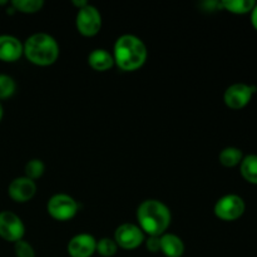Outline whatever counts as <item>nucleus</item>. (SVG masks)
<instances>
[{"label":"nucleus","mask_w":257,"mask_h":257,"mask_svg":"<svg viewBox=\"0 0 257 257\" xmlns=\"http://www.w3.org/2000/svg\"><path fill=\"white\" fill-rule=\"evenodd\" d=\"M88 64L97 72H107L114 65V59L105 49H94L88 55Z\"/></svg>","instance_id":"14"},{"label":"nucleus","mask_w":257,"mask_h":257,"mask_svg":"<svg viewBox=\"0 0 257 257\" xmlns=\"http://www.w3.org/2000/svg\"><path fill=\"white\" fill-rule=\"evenodd\" d=\"M246 205L242 197L237 195H226L216 202L213 212L222 221H236L245 213Z\"/></svg>","instance_id":"6"},{"label":"nucleus","mask_w":257,"mask_h":257,"mask_svg":"<svg viewBox=\"0 0 257 257\" xmlns=\"http://www.w3.org/2000/svg\"><path fill=\"white\" fill-rule=\"evenodd\" d=\"M24 55L30 63L39 67L54 64L59 57V45L52 35L47 33H37L25 40Z\"/></svg>","instance_id":"3"},{"label":"nucleus","mask_w":257,"mask_h":257,"mask_svg":"<svg viewBox=\"0 0 257 257\" xmlns=\"http://www.w3.org/2000/svg\"><path fill=\"white\" fill-rule=\"evenodd\" d=\"M114 64L123 72H135L145 65L148 50L143 40L132 34H124L118 38L113 47Z\"/></svg>","instance_id":"1"},{"label":"nucleus","mask_w":257,"mask_h":257,"mask_svg":"<svg viewBox=\"0 0 257 257\" xmlns=\"http://www.w3.org/2000/svg\"><path fill=\"white\" fill-rule=\"evenodd\" d=\"M256 93L255 85H248L245 83H236L230 85L225 90L223 102L231 109H242L250 103L252 95Z\"/></svg>","instance_id":"8"},{"label":"nucleus","mask_w":257,"mask_h":257,"mask_svg":"<svg viewBox=\"0 0 257 257\" xmlns=\"http://www.w3.org/2000/svg\"><path fill=\"white\" fill-rule=\"evenodd\" d=\"M255 5V0H223V2H221V7L223 9L237 15L251 13Z\"/></svg>","instance_id":"16"},{"label":"nucleus","mask_w":257,"mask_h":257,"mask_svg":"<svg viewBox=\"0 0 257 257\" xmlns=\"http://www.w3.org/2000/svg\"><path fill=\"white\" fill-rule=\"evenodd\" d=\"M14 251L17 257H35V251L29 242L20 240L14 243Z\"/></svg>","instance_id":"22"},{"label":"nucleus","mask_w":257,"mask_h":257,"mask_svg":"<svg viewBox=\"0 0 257 257\" xmlns=\"http://www.w3.org/2000/svg\"><path fill=\"white\" fill-rule=\"evenodd\" d=\"M138 227L145 235L161 237L170 227L171 211L158 200H146L137 208Z\"/></svg>","instance_id":"2"},{"label":"nucleus","mask_w":257,"mask_h":257,"mask_svg":"<svg viewBox=\"0 0 257 257\" xmlns=\"http://www.w3.org/2000/svg\"><path fill=\"white\" fill-rule=\"evenodd\" d=\"M97 240L89 233H79L68 242V253L70 257H92L95 253Z\"/></svg>","instance_id":"11"},{"label":"nucleus","mask_w":257,"mask_h":257,"mask_svg":"<svg viewBox=\"0 0 257 257\" xmlns=\"http://www.w3.org/2000/svg\"><path fill=\"white\" fill-rule=\"evenodd\" d=\"M47 211L52 218L57 221H69L78 213V203L65 193H58L48 201Z\"/></svg>","instance_id":"4"},{"label":"nucleus","mask_w":257,"mask_h":257,"mask_svg":"<svg viewBox=\"0 0 257 257\" xmlns=\"http://www.w3.org/2000/svg\"><path fill=\"white\" fill-rule=\"evenodd\" d=\"M242 151L238 150V148L236 147L223 148L220 152V155H218V161H220V163L223 167L227 168L238 166L241 163V161H242Z\"/></svg>","instance_id":"17"},{"label":"nucleus","mask_w":257,"mask_h":257,"mask_svg":"<svg viewBox=\"0 0 257 257\" xmlns=\"http://www.w3.org/2000/svg\"><path fill=\"white\" fill-rule=\"evenodd\" d=\"M13 9L17 12L24 13V14H34L42 10L44 7L43 0H13Z\"/></svg>","instance_id":"18"},{"label":"nucleus","mask_w":257,"mask_h":257,"mask_svg":"<svg viewBox=\"0 0 257 257\" xmlns=\"http://www.w3.org/2000/svg\"><path fill=\"white\" fill-rule=\"evenodd\" d=\"M146 241V246H147V250L150 252H158L161 250V243H160V237L157 236H148L147 240Z\"/></svg>","instance_id":"23"},{"label":"nucleus","mask_w":257,"mask_h":257,"mask_svg":"<svg viewBox=\"0 0 257 257\" xmlns=\"http://www.w3.org/2000/svg\"><path fill=\"white\" fill-rule=\"evenodd\" d=\"M4 4H7V2H0V5H4Z\"/></svg>","instance_id":"27"},{"label":"nucleus","mask_w":257,"mask_h":257,"mask_svg":"<svg viewBox=\"0 0 257 257\" xmlns=\"http://www.w3.org/2000/svg\"><path fill=\"white\" fill-rule=\"evenodd\" d=\"M87 4H88L87 2H77V0H74V2H73V5L78 7V9H82V8L85 7Z\"/></svg>","instance_id":"25"},{"label":"nucleus","mask_w":257,"mask_h":257,"mask_svg":"<svg viewBox=\"0 0 257 257\" xmlns=\"http://www.w3.org/2000/svg\"><path fill=\"white\" fill-rule=\"evenodd\" d=\"M75 25L83 37H94L102 28V15L97 8L87 4L82 9H78Z\"/></svg>","instance_id":"5"},{"label":"nucleus","mask_w":257,"mask_h":257,"mask_svg":"<svg viewBox=\"0 0 257 257\" xmlns=\"http://www.w3.org/2000/svg\"><path fill=\"white\" fill-rule=\"evenodd\" d=\"M37 193L35 181L28 177H18L10 182L8 187V195L14 202L25 203L32 200Z\"/></svg>","instance_id":"10"},{"label":"nucleus","mask_w":257,"mask_h":257,"mask_svg":"<svg viewBox=\"0 0 257 257\" xmlns=\"http://www.w3.org/2000/svg\"><path fill=\"white\" fill-rule=\"evenodd\" d=\"M25 235V226L22 218L12 211L0 212V237L8 242H18Z\"/></svg>","instance_id":"7"},{"label":"nucleus","mask_w":257,"mask_h":257,"mask_svg":"<svg viewBox=\"0 0 257 257\" xmlns=\"http://www.w3.org/2000/svg\"><path fill=\"white\" fill-rule=\"evenodd\" d=\"M45 171V165L43 163L42 160H30L29 162L25 165V177L30 178V180L35 181L43 176Z\"/></svg>","instance_id":"20"},{"label":"nucleus","mask_w":257,"mask_h":257,"mask_svg":"<svg viewBox=\"0 0 257 257\" xmlns=\"http://www.w3.org/2000/svg\"><path fill=\"white\" fill-rule=\"evenodd\" d=\"M3 115H4V109H3V105L2 103H0V122H2L3 119Z\"/></svg>","instance_id":"26"},{"label":"nucleus","mask_w":257,"mask_h":257,"mask_svg":"<svg viewBox=\"0 0 257 257\" xmlns=\"http://www.w3.org/2000/svg\"><path fill=\"white\" fill-rule=\"evenodd\" d=\"M251 24L257 30V3L255 7H253L252 12H251Z\"/></svg>","instance_id":"24"},{"label":"nucleus","mask_w":257,"mask_h":257,"mask_svg":"<svg viewBox=\"0 0 257 257\" xmlns=\"http://www.w3.org/2000/svg\"><path fill=\"white\" fill-rule=\"evenodd\" d=\"M113 240L115 241L118 247L123 250H135L145 242L146 236L137 225L123 223L117 227Z\"/></svg>","instance_id":"9"},{"label":"nucleus","mask_w":257,"mask_h":257,"mask_svg":"<svg viewBox=\"0 0 257 257\" xmlns=\"http://www.w3.org/2000/svg\"><path fill=\"white\" fill-rule=\"evenodd\" d=\"M240 172L248 183L257 185V155H248L242 158Z\"/></svg>","instance_id":"15"},{"label":"nucleus","mask_w":257,"mask_h":257,"mask_svg":"<svg viewBox=\"0 0 257 257\" xmlns=\"http://www.w3.org/2000/svg\"><path fill=\"white\" fill-rule=\"evenodd\" d=\"M161 252L166 257H181L185 252V243L173 233H163L160 237Z\"/></svg>","instance_id":"13"},{"label":"nucleus","mask_w":257,"mask_h":257,"mask_svg":"<svg viewBox=\"0 0 257 257\" xmlns=\"http://www.w3.org/2000/svg\"><path fill=\"white\" fill-rule=\"evenodd\" d=\"M118 246L113 238L103 237L99 241H97V247L95 252L99 253L102 257H112L117 253Z\"/></svg>","instance_id":"19"},{"label":"nucleus","mask_w":257,"mask_h":257,"mask_svg":"<svg viewBox=\"0 0 257 257\" xmlns=\"http://www.w3.org/2000/svg\"><path fill=\"white\" fill-rule=\"evenodd\" d=\"M24 54V47L18 38L13 35H0V60L14 63Z\"/></svg>","instance_id":"12"},{"label":"nucleus","mask_w":257,"mask_h":257,"mask_svg":"<svg viewBox=\"0 0 257 257\" xmlns=\"http://www.w3.org/2000/svg\"><path fill=\"white\" fill-rule=\"evenodd\" d=\"M14 79L7 74H0V99H7L10 98L15 93Z\"/></svg>","instance_id":"21"}]
</instances>
